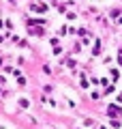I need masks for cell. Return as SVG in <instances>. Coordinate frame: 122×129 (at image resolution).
I'll return each instance as SVG.
<instances>
[{"label": "cell", "instance_id": "obj_2", "mask_svg": "<svg viewBox=\"0 0 122 129\" xmlns=\"http://www.w3.org/2000/svg\"><path fill=\"white\" fill-rule=\"evenodd\" d=\"M32 11H39V13H45L47 7L45 5H32Z\"/></svg>", "mask_w": 122, "mask_h": 129}, {"label": "cell", "instance_id": "obj_4", "mask_svg": "<svg viewBox=\"0 0 122 129\" xmlns=\"http://www.w3.org/2000/svg\"><path fill=\"white\" fill-rule=\"evenodd\" d=\"M19 106H22V108H28V99H19Z\"/></svg>", "mask_w": 122, "mask_h": 129}, {"label": "cell", "instance_id": "obj_1", "mask_svg": "<svg viewBox=\"0 0 122 129\" xmlns=\"http://www.w3.org/2000/svg\"><path fill=\"white\" fill-rule=\"evenodd\" d=\"M107 114H109V116H120L122 110H120L118 106H109V108H107Z\"/></svg>", "mask_w": 122, "mask_h": 129}, {"label": "cell", "instance_id": "obj_5", "mask_svg": "<svg viewBox=\"0 0 122 129\" xmlns=\"http://www.w3.org/2000/svg\"><path fill=\"white\" fill-rule=\"evenodd\" d=\"M96 129H103V127H96Z\"/></svg>", "mask_w": 122, "mask_h": 129}, {"label": "cell", "instance_id": "obj_3", "mask_svg": "<svg viewBox=\"0 0 122 129\" xmlns=\"http://www.w3.org/2000/svg\"><path fill=\"white\" fill-rule=\"evenodd\" d=\"M99 52H101V41H96L94 43V54H99Z\"/></svg>", "mask_w": 122, "mask_h": 129}]
</instances>
